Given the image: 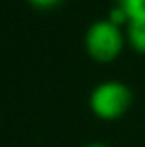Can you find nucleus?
<instances>
[{"label": "nucleus", "mask_w": 145, "mask_h": 147, "mask_svg": "<svg viewBox=\"0 0 145 147\" xmlns=\"http://www.w3.org/2000/svg\"><path fill=\"white\" fill-rule=\"evenodd\" d=\"M132 100V90L125 82L106 80L93 88L89 95V108L102 121H115L130 110Z\"/></svg>", "instance_id": "f257e3e1"}, {"label": "nucleus", "mask_w": 145, "mask_h": 147, "mask_svg": "<svg viewBox=\"0 0 145 147\" xmlns=\"http://www.w3.org/2000/svg\"><path fill=\"white\" fill-rule=\"evenodd\" d=\"M125 41L127 37L123 34V28L113 24L108 19L95 21L87 28L86 37H84L87 56L99 63H110L115 58H119V54L123 52Z\"/></svg>", "instance_id": "f03ea898"}, {"label": "nucleus", "mask_w": 145, "mask_h": 147, "mask_svg": "<svg viewBox=\"0 0 145 147\" xmlns=\"http://www.w3.org/2000/svg\"><path fill=\"white\" fill-rule=\"evenodd\" d=\"M125 28H127L125 30V37H127L132 50H136L138 54H145V19L130 21Z\"/></svg>", "instance_id": "7ed1b4c3"}, {"label": "nucleus", "mask_w": 145, "mask_h": 147, "mask_svg": "<svg viewBox=\"0 0 145 147\" xmlns=\"http://www.w3.org/2000/svg\"><path fill=\"white\" fill-rule=\"evenodd\" d=\"M115 6H119L125 11L128 22L145 19V0H117Z\"/></svg>", "instance_id": "20e7f679"}, {"label": "nucleus", "mask_w": 145, "mask_h": 147, "mask_svg": "<svg viewBox=\"0 0 145 147\" xmlns=\"http://www.w3.org/2000/svg\"><path fill=\"white\" fill-rule=\"evenodd\" d=\"M28 2L37 9H52V7H58L63 0H28Z\"/></svg>", "instance_id": "39448f33"}, {"label": "nucleus", "mask_w": 145, "mask_h": 147, "mask_svg": "<svg viewBox=\"0 0 145 147\" xmlns=\"http://www.w3.org/2000/svg\"><path fill=\"white\" fill-rule=\"evenodd\" d=\"M84 147H108V145H104V144H99V142H95V144H87V145H84Z\"/></svg>", "instance_id": "423d86ee"}]
</instances>
